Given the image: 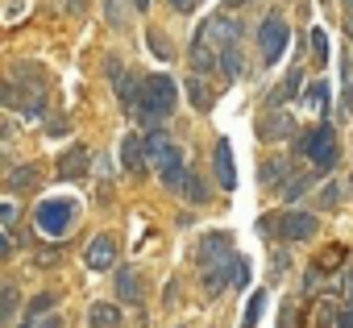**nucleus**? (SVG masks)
<instances>
[{"label": "nucleus", "mask_w": 353, "mask_h": 328, "mask_svg": "<svg viewBox=\"0 0 353 328\" xmlns=\"http://www.w3.org/2000/svg\"><path fill=\"white\" fill-rule=\"evenodd\" d=\"M258 237H262V241H279V212L258 221Z\"/></svg>", "instance_id": "obj_39"}, {"label": "nucleus", "mask_w": 353, "mask_h": 328, "mask_svg": "<svg viewBox=\"0 0 353 328\" xmlns=\"http://www.w3.org/2000/svg\"><path fill=\"white\" fill-rule=\"evenodd\" d=\"M291 150H295V158H307L320 175H328L336 162H341L336 129H332V121H328V116H324L316 129H303V137H295V141H291Z\"/></svg>", "instance_id": "obj_2"}, {"label": "nucleus", "mask_w": 353, "mask_h": 328, "mask_svg": "<svg viewBox=\"0 0 353 328\" xmlns=\"http://www.w3.org/2000/svg\"><path fill=\"white\" fill-rule=\"evenodd\" d=\"M336 311H341V303H336V287H328L324 295H312L307 299V311H303V328H336Z\"/></svg>", "instance_id": "obj_9"}, {"label": "nucleus", "mask_w": 353, "mask_h": 328, "mask_svg": "<svg viewBox=\"0 0 353 328\" xmlns=\"http://www.w3.org/2000/svg\"><path fill=\"white\" fill-rule=\"evenodd\" d=\"M96 167L92 162V150L83 145V141H71L63 154H59V179H67V183H75V179H88V171Z\"/></svg>", "instance_id": "obj_11"}, {"label": "nucleus", "mask_w": 353, "mask_h": 328, "mask_svg": "<svg viewBox=\"0 0 353 328\" xmlns=\"http://www.w3.org/2000/svg\"><path fill=\"white\" fill-rule=\"evenodd\" d=\"M188 179H192V167H183V162H170V167H158V183H162L170 196H183Z\"/></svg>", "instance_id": "obj_23"}, {"label": "nucleus", "mask_w": 353, "mask_h": 328, "mask_svg": "<svg viewBox=\"0 0 353 328\" xmlns=\"http://www.w3.org/2000/svg\"><path fill=\"white\" fill-rule=\"evenodd\" d=\"M183 92H188V100H192L196 112H212V108H216V96H212V88L204 83V75H192V79L183 83Z\"/></svg>", "instance_id": "obj_22"}, {"label": "nucleus", "mask_w": 353, "mask_h": 328, "mask_svg": "<svg viewBox=\"0 0 353 328\" xmlns=\"http://www.w3.org/2000/svg\"><path fill=\"white\" fill-rule=\"evenodd\" d=\"M345 303H353V266H345Z\"/></svg>", "instance_id": "obj_51"}, {"label": "nucleus", "mask_w": 353, "mask_h": 328, "mask_svg": "<svg viewBox=\"0 0 353 328\" xmlns=\"http://www.w3.org/2000/svg\"><path fill=\"white\" fill-rule=\"evenodd\" d=\"M121 167H125V175H145V167H150V158H145V133H125L121 137Z\"/></svg>", "instance_id": "obj_15"}, {"label": "nucleus", "mask_w": 353, "mask_h": 328, "mask_svg": "<svg viewBox=\"0 0 353 328\" xmlns=\"http://www.w3.org/2000/svg\"><path fill=\"white\" fill-rule=\"evenodd\" d=\"M262 307H266V287L250 295V303H245V316H241V328H258V320H262Z\"/></svg>", "instance_id": "obj_32"}, {"label": "nucleus", "mask_w": 353, "mask_h": 328, "mask_svg": "<svg viewBox=\"0 0 353 328\" xmlns=\"http://www.w3.org/2000/svg\"><path fill=\"white\" fill-rule=\"evenodd\" d=\"M96 171H100V175H104V179H108V175H112V158H108V154H100V158H96Z\"/></svg>", "instance_id": "obj_50"}, {"label": "nucleus", "mask_w": 353, "mask_h": 328, "mask_svg": "<svg viewBox=\"0 0 353 328\" xmlns=\"http://www.w3.org/2000/svg\"><path fill=\"white\" fill-rule=\"evenodd\" d=\"M9 79L21 88V96H50V79H46V71L38 63H13Z\"/></svg>", "instance_id": "obj_14"}, {"label": "nucleus", "mask_w": 353, "mask_h": 328, "mask_svg": "<svg viewBox=\"0 0 353 328\" xmlns=\"http://www.w3.org/2000/svg\"><path fill=\"white\" fill-rule=\"evenodd\" d=\"M221 75H225L229 83H237V79L245 75V54L237 50V42H233V46H221Z\"/></svg>", "instance_id": "obj_26"}, {"label": "nucleus", "mask_w": 353, "mask_h": 328, "mask_svg": "<svg viewBox=\"0 0 353 328\" xmlns=\"http://www.w3.org/2000/svg\"><path fill=\"white\" fill-rule=\"evenodd\" d=\"M299 104H303V108H312V112H320V116H328V112H332V108H328V83H324V79L307 83V88H303V96H299Z\"/></svg>", "instance_id": "obj_27"}, {"label": "nucleus", "mask_w": 353, "mask_h": 328, "mask_svg": "<svg viewBox=\"0 0 353 328\" xmlns=\"http://www.w3.org/2000/svg\"><path fill=\"white\" fill-rule=\"evenodd\" d=\"M104 13H108V21L121 30L125 25V5H121V0H108V5H104Z\"/></svg>", "instance_id": "obj_42"}, {"label": "nucleus", "mask_w": 353, "mask_h": 328, "mask_svg": "<svg viewBox=\"0 0 353 328\" xmlns=\"http://www.w3.org/2000/svg\"><path fill=\"white\" fill-rule=\"evenodd\" d=\"M174 104H179V83H174L166 71H154V75H145V96L133 108V121L145 125V129L150 125H162L174 112Z\"/></svg>", "instance_id": "obj_1"}, {"label": "nucleus", "mask_w": 353, "mask_h": 328, "mask_svg": "<svg viewBox=\"0 0 353 328\" xmlns=\"http://www.w3.org/2000/svg\"><path fill=\"white\" fill-rule=\"evenodd\" d=\"M270 266H274V278H279V274H287V266H291V254H287V249H274Z\"/></svg>", "instance_id": "obj_43"}, {"label": "nucleus", "mask_w": 353, "mask_h": 328, "mask_svg": "<svg viewBox=\"0 0 353 328\" xmlns=\"http://www.w3.org/2000/svg\"><path fill=\"white\" fill-rule=\"evenodd\" d=\"M71 221H75V200H42L38 212H34L38 233H42V237H54V241L67 237Z\"/></svg>", "instance_id": "obj_4"}, {"label": "nucleus", "mask_w": 353, "mask_h": 328, "mask_svg": "<svg viewBox=\"0 0 353 328\" xmlns=\"http://www.w3.org/2000/svg\"><path fill=\"white\" fill-rule=\"evenodd\" d=\"M117 299H121V303H129V307H137V303H141V278H137V270H133V266H121V270H117Z\"/></svg>", "instance_id": "obj_21"}, {"label": "nucleus", "mask_w": 353, "mask_h": 328, "mask_svg": "<svg viewBox=\"0 0 353 328\" xmlns=\"http://www.w3.org/2000/svg\"><path fill=\"white\" fill-rule=\"evenodd\" d=\"M212 175H216L221 192L237 187V162H233V141L229 137H216V145H212Z\"/></svg>", "instance_id": "obj_12"}, {"label": "nucleus", "mask_w": 353, "mask_h": 328, "mask_svg": "<svg viewBox=\"0 0 353 328\" xmlns=\"http://www.w3.org/2000/svg\"><path fill=\"white\" fill-rule=\"evenodd\" d=\"M0 221H5V229H13V225H17V204H13V200L0 204Z\"/></svg>", "instance_id": "obj_44"}, {"label": "nucleus", "mask_w": 353, "mask_h": 328, "mask_svg": "<svg viewBox=\"0 0 353 328\" xmlns=\"http://www.w3.org/2000/svg\"><path fill=\"white\" fill-rule=\"evenodd\" d=\"M291 133H299V129H295V116L287 108H266L258 116V137L262 141H287Z\"/></svg>", "instance_id": "obj_13"}, {"label": "nucleus", "mask_w": 353, "mask_h": 328, "mask_svg": "<svg viewBox=\"0 0 353 328\" xmlns=\"http://www.w3.org/2000/svg\"><path fill=\"white\" fill-rule=\"evenodd\" d=\"M179 200H188V204H196V208L212 204V187H208V179H200V175L192 171V179H188V187H183V196H179Z\"/></svg>", "instance_id": "obj_29"}, {"label": "nucleus", "mask_w": 353, "mask_h": 328, "mask_svg": "<svg viewBox=\"0 0 353 328\" xmlns=\"http://www.w3.org/2000/svg\"><path fill=\"white\" fill-rule=\"evenodd\" d=\"M104 71H108V79H112V88H117V100H121V108L133 116V108L141 104V96H145V75H137V71H125L117 59H108L104 63Z\"/></svg>", "instance_id": "obj_5"}, {"label": "nucleus", "mask_w": 353, "mask_h": 328, "mask_svg": "<svg viewBox=\"0 0 353 328\" xmlns=\"http://www.w3.org/2000/svg\"><path fill=\"white\" fill-rule=\"evenodd\" d=\"M34 262H38V270H54V266L63 262V249H59V245H54V249H42Z\"/></svg>", "instance_id": "obj_40"}, {"label": "nucleus", "mask_w": 353, "mask_h": 328, "mask_svg": "<svg viewBox=\"0 0 353 328\" xmlns=\"http://www.w3.org/2000/svg\"><path fill=\"white\" fill-rule=\"evenodd\" d=\"M121 320H125V316H121V307H117V303H108V299H100V303H92V307H88V324H92V328H121Z\"/></svg>", "instance_id": "obj_24"}, {"label": "nucleus", "mask_w": 353, "mask_h": 328, "mask_svg": "<svg viewBox=\"0 0 353 328\" xmlns=\"http://www.w3.org/2000/svg\"><path fill=\"white\" fill-rule=\"evenodd\" d=\"M150 5H154V0H133V9H137V13H145Z\"/></svg>", "instance_id": "obj_55"}, {"label": "nucleus", "mask_w": 353, "mask_h": 328, "mask_svg": "<svg viewBox=\"0 0 353 328\" xmlns=\"http://www.w3.org/2000/svg\"><path fill=\"white\" fill-rule=\"evenodd\" d=\"M299 96H303V59H295V67L283 75V83L266 96V104H270V108H283L287 100H299Z\"/></svg>", "instance_id": "obj_16"}, {"label": "nucleus", "mask_w": 353, "mask_h": 328, "mask_svg": "<svg viewBox=\"0 0 353 328\" xmlns=\"http://www.w3.org/2000/svg\"><path fill=\"white\" fill-rule=\"evenodd\" d=\"M279 328H295V299H283V307H279Z\"/></svg>", "instance_id": "obj_41"}, {"label": "nucleus", "mask_w": 353, "mask_h": 328, "mask_svg": "<svg viewBox=\"0 0 353 328\" xmlns=\"http://www.w3.org/2000/svg\"><path fill=\"white\" fill-rule=\"evenodd\" d=\"M316 266H320V270L332 278L336 270H345V249H341V245H328V249H320V254H316Z\"/></svg>", "instance_id": "obj_30"}, {"label": "nucleus", "mask_w": 353, "mask_h": 328, "mask_svg": "<svg viewBox=\"0 0 353 328\" xmlns=\"http://www.w3.org/2000/svg\"><path fill=\"white\" fill-rule=\"evenodd\" d=\"M38 183H42V171L34 167V162H17V167H9V175H5L9 192H34Z\"/></svg>", "instance_id": "obj_19"}, {"label": "nucleus", "mask_w": 353, "mask_h": 328, "mask_svg": "<svg viewBox=\"0 0 353 328\" xmlns=\"http://www.w3.org/2000/svg\"><path fill=\"white\" fill-rule=\"evenodd\" d=\"M312 54H316V67H328V34L324 30H312Z\"/></svg>", "instance_id": "obj_36"}, {"label": "nucleus", "mask_w": 353, "mask_h": 328, "mask_svg": "<svg viewBox=\"0 0 353 328\" xmlns=\"http://www.w3.org/2000/svg\"><path fill=\"white\" fill-rule=\"evenodd\" d=\"M145 133V158H150V167H162V158L170 154V137H166V129L162 125H150V129H141Z\"/></svg>", "instance_id": "obj_20"}, {"label": "nucleus", "mask_w": 353, "mask_h": 328, "mask_svg": "<svg viewBox=\"0 0 353 328\" xmlns=\"http://www.w3.org/2000/svg\"><path fill=\"white\" fill-rule=\"evenodd\" d=\"M233 274H237V258H233V262H221V266H200L204 295H208V299H216L225 287H233Z\"/></svg>", "instance_id": "obj_17"}, {"label": "nucleus", "mask_w": 353, "mask_h": 328, "mask_svg": "<svg viewBox=\"0 0 353 328\" xmlns=\"http://www.w3.org/2000/svg\"><path fill=\"white\" fill-rule=\"evenodd\" d=\"M241 34H245V25L233 17V9L212 13V17H204V21L196 25V38H204V42H212V46H233V42H241Z\"/></svg>", "instance_id": "obj_6"}, {"label": "nucleus", "mask_w": 353, "mask_h": 328, "mask_svg": "<svg viewBox=\"0 0 353 328\" xmlns=\"http://www.w3.org/2000/svg\"><path fill=\"white\" fill-rule=\"evenodd\" d=\"M250 0H225V9H245Z\"/></svg>", "instance_id": "obj_54"}, {"label": "nucleus", "mask_w": 353, "mask_h": 328, "mask_svg": "<svg viewBox=\"0 0 353 328\" xmlns=\"http://www.w3.org/2000/svg\"><path fill=\"white\" fill-rule=\"evenodd\" d=\"M174 295H179V283H174V278H170V283L162 287V299H166V303H174Z\"/></svg>", "instance_id": "obj_52"}, {"label": "nucleus", "mask_w": 353, "mask_h": 328, "mask_svg": "<svg viewBox=\"0 0 353 328\" xmlns=\"http://www.w3.org/2000/svg\"><path fill=\"white\" fill-rule=\"evenodd\" d=\"M345 34H349V42H353V13L345 17Z\"/></svg>", "instance_id": "obj_56"}, {"label": "nucleus", "mask_w": 353, "mask_h": 328, "mask_svg": "<svg viewBox=\"0 0 353 328\" xmlns=\"http://www.w3.org/2000/svg\"><path fill=\"white\" fill-rule=\"evenodd\" d=\"M291 179V158H270V162H262V171H258V183L262 187H279V183H287Z\"/></svg>", "instance_id": "obj_25"}, {"label": "nucleus", "mask_w": 353, "mask_h": 328, "mask_svg": "<svg viewBox=\"0 0 353 328\" xmlns=\"http://www.w3.org/2000/svg\"><path fill=\"white\" fill-rule=\"evenodd\" d=\"M320 287H324V270L312 262V266L303 270V283H299V299H312V295H320Z\"/></svg>", "instance_id": "obj_31"}, {"label": "nucleus", "mask_w": 353, "mask_h": 328, "mask_svg": "<svg viewBox=\"0 0 353 328\" xmlns=\"http://www.w3.org/2000/svg\"><path fill=\"white\" fill-rule=\"evenodd\" d=\"M336 328H353V303H345V307L336 311Z\"/></svg>", "instance_id": "obj_46"}, {"label": "nucleus", "mask_w": 353, "mask_h": 328, "mask_svg": "<svg viewBox=\"0 0 353 328\" xmlns=\"http://www.w3.org/2000/svg\"><path fill=\"white\" fill-rule=\"evenodd\" d=\"M320 233V216L307 212V208H287L279 212V241L287 245H299V241H312Z\"/></svg>", "instance_id": "obj_7"}, {"label": "nucleus", "mask_w": 353, "mask_h": 328, "mask_svg": "<svg viewBox=\"0 0 353 328\" xmlns=\"http://www.w3.org/2000/svg\"><path fill=\"white\" fill-rule=\"evenodd\" d=\"M67 13H71V17H83V13H88V0H67Z\"/></svg>", "instance_id": "obj_48"}, {"label": "nucleus", "mask_w": 353, "mask_h": 328, "mask_svg": "<svg viewBox=\"0 0 353 328\" xmlns=\"http://www.w3.org/2000/svg\"><path fill=\"white\" fill-rule=\"evenodd\" d=\"M316 179H320V171H316V167H312L307 175H291V179L283 183V200H287V204H299V200L312 192V183H316Z\"/></svg>", "instance_id": "obj_28"}, {"label": "nucleus", "mask_w": 353, "mask_h": 328, "mask_svg": "<svg viewBox=\"0 0 353 328\" xmlns=\"http://www.w3.org/2000/svg\"><path fill=\"white\" fill-rule=\"evenodd\" d=\"M336 204H341V183L332 179V183H324L316 192V208H336Z\"/></svg>", "instance_id": "obj_37"}, {"label": "nucleus", "mask_w": 353, "mask_h": 328, "mask_svg": "<svg viewBox=\"0 0 353 328\" xmlns=\"http://www.w3.org/2000/svg\"><path fill=\"white\" fill-rule=\"evenodd\" d=\"M117 254H121V245H117V237L112 233H96L88 245H83V266L88 270H112L117 266Z\"/></svg>", "instance_id": "obj_10"}, {"label": "nucleus", "mask_w": 353, "mask_h": 328, "mask_svg": "<svg viewBox=\"0 0 353 328\" xmlns=\"http://www.w3.org/2000/svg\"><path fill=\"white\" fill-rule=\"evenodd\" d=\"M192 71L196 75H212V71H221V46H212V42H204V38H196L192 34Z\"/></svg>", "instance_id": "obj_18"}, {"label": "nucleus", "mask_w": 353, "mask_h": 328, "mask_svg": "<svg viewBox=\"0 0 353 328\" xmlns=\"http://www.w3.org/2000/svg\"><path fill=\"white\" fill-rule=\"evenodd\" d=\"M237 258V245H233V233L225 229H212L200 237V249H196V262L200 266H221V262H233Z\"/></svg>", "instance_id": "obj_8"}, {"label": "nucleus", "mask_w": 353, "mask_h": 328, "mask_svg": "<svg viewBox=\"0 0 353 328\" xmlns=\"http://www.w3.org/2000/svg\"><path fill=\"white\" fill-rule=\"evenodd\" d=\"M245 283H250V262H245V258H237V274H233V287L241 291Z\"/></svg>", "instance_id": "obj_45"}, {"label": "nucleus", "mask_w": 353, "mask_h": 328, "mask_svg": "<svg viewBox=\"0 0 353 328\" xmlns=\"http://www.w3.org/2000/svg\"><path fill=\"white\" fill-rule=\"evenodd\" d=\"M42 125H46V137H67L71 133V121L67 116H46Z\"/></svg>", "instance_id": "obj_38"}, {"label": "nucleus", "mask_w": 353, "mask_h": 328, "mask_svg": "<svg viewBox=\"0 0 353 328\" xmlns=\"http://www.w3.org/2000/svg\"><path fill=\"white\" fill-rule=\"evenodd\" d=\"M26 13V0H13V5H9V21H17Z\"/></svg>", "instance_id": "obj_53"}, {"label": "nucleus", "mask_w": 353, "mask_h": 328, "mask_svg": "<svg viewBox=\"0 0 353 328\" xmlns=\"http://www.w3.org/2000/svg\"><path fill=\"white\" fill-rule=\"evenodd\" d=\"M145 46H150V54H154L158 63H170V59H174V46H170L158 30H150V34H145Z\"/></svg>", "instance_id": "obj_34"}, {"label": "nucleus", "mask_w": 353, "mask_h": 328, "mask_svg": "<svg viewBox=\"0 0 353 328\" xmlns=\"http://www.w3.org/2000/svg\"><path fill=\"white\" fill-rule=\"evenodd\" d=\"M345 9H349V13H353V0H345Z\"/></svg>", "instance_id": "obj_57"}, {"label": "nucleus", "mask_w": 353, "mask_h": 328, "mask_svg": "<svg viewBox=\"0 0 353 328\" xmlns=\"http://www.w3.org/2000/svg\"><path fill=\"white\" fill-rule=\"evenodd\" d=\"M17 303H21L17 287H13V283H5V291H0V320H5V324H13V316H17Z\"/></svg>", "instance_id": "obj_33"}, {"label": "nucleus", "mask_w": 353, "mask_h": 328, "mask_svg": "<svg viewBox=\"0 0 353 328\" xmlns=\"http://www.w3.org/2000/svg\"><path fill=\"white\" fill-rule=\"evenodd\" d=\"M59 307V295L54 291H38L34 299H30V320H38V316H50Z\"/></svg>", "instance_id": "obj_35"}, {"label": "nucleus", "mask_w": 353, "mask_h": 328, "mask_svg": "<svg viewBox=\"0 0 353 328\" xmlns=\"http://www.w3.org/2000/svg\"><path fill=\"white\" fill-rule=\"evenodd\" d=\"M196 5H200V0H170V9H174V13H192Z\"/></svg>", "instance_id": "obj_49"}, {"label": "nucleus", "mask_w": 353, "mask_h": 328, "mask_svg": "<svg viewBox=\"0 0 353 328\" xmlns=\"http://www.w3.org/2000/svg\"><path fill=\"white\" fill-rule=\"evenodd\" d=\"M287 42H291V30H287L283 13H279V9H270V13L258 21V54H262V63H266V67H274V63L283 59Z\"/></svg>", "instance_id": "obj_3"}, {"label": "nucleus", "mask_w": 353, "mask_h": 328, "mask_svg": "<svg viewBox=\"0 0 353 328\" xmlns=\"http://www.w3.org/2000/svg\"><path fill=\"white\" fill-rule=\"evenodd\" d=\"M34 328H63V320L50 311V316H38V320H34Z\"/></svg>", "instance_id": "obj_47"}]
</instances>
